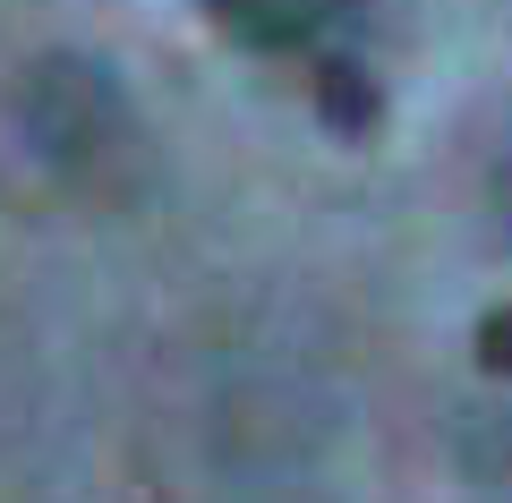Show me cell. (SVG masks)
<instances>
[{"instance_id":"1","label":"cell","mask_w":512,"mask_h":503,"mask_svg":"<svg viewBox=\"0 0 512 503\" xmlns=\"http://www.w3.org/2000/svg\"><path fill=\"white\" fill-rule=\"evenodd\" d=\"M222 26H231L239 43H256V52H299V43H325L333 35L342 9H333V0H231Z\"/></svg>"},{"instance_id":"3","label":"cell","mask_w":512,"mask_h":503,"mask_svg":"<svg viewBox=\"0 0 512 503\" xmlns=\"http://www.w3.org/2000/svg\"><path fill=\"white\" fill-rule=\"evenodd\" d=\"M478 367H495V376H512V307H495V316L478 324Z\"/></svg>"},{"instance_id":"4","label":"cell","mask_w":512,"mask_h":503,"mask_svg":"<svg viewBox=\"0 0 512 503\" xmlns=\"http://www.w3.org/2000/svg\"><path fill=\"white\" fill-rule=\"evenodd\" d=\"M214 9H231V0H214Z\"/></svg>"},{"instance_id":"2","label":"cell","mask_w":512,"mask_h":503,"mask_svg":"<svg viewBox=\"0 0 512 503\" xmlns=\"http://www.w3.org/2000/svg\"><path fill=\"white\" fill-rule=\"evenodd\" d=\"M316 111H325L333 128H342V137H367V128H376V111H384V94H376V77L359 69V60H342V52H325L316 60Z\"/></svg>"}]
</instances>
